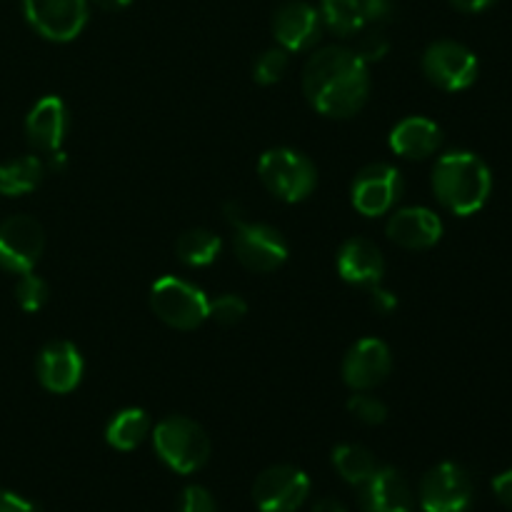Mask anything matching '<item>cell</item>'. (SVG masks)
<instances>
[{"instance_id": "d590c367", "label": "cell", "mask_w": 512, "mask_h": 512, "mask_svg": "<svg viewBox=\"0 0 512 512\" xmlns=\"http://www.w3.org/2000/svg\"><path fill=\"white\" fill-rule=\"evenodd\" d=\"M450 3L458 10H463V13H480V10L490 8L495 0H450Z\"/></svg>"}, {"instance_id": "f1b7e54d", "label": "cell", "mask_w": 512, "mask_h": 512, "mask_svg": "<svg viewBox=\"0 0 512 512\" xmlns=\"http://www.w3.org/2000/svg\"><path fill=\"white\" fill-rule=\"evenodd\" d=\"M245 315H248V303H245L240 295L225 293L218 295L215 300H210L208 318L215 320L218 325H223V328H233V325H238Z\"/></svg>"}, {"instance_id": "e575fe53", "label": "cell", "mask_w": 512, "mask_h": 512, "mask_svg": "<svg viewBox=\"0 0 512 512\" xmlns=\"http://www.w3.org/2000/svg\"><path fill=\"white\" fill-rule=\"evenodd\" d=\"M493 493L500 503L512 508V470H505L493 480Z\"/></svg>"}, {"instance_id": "74e56055", "label": "cell", "mask_w": 512, "mask_h": 512, "mask_svg": "<svg viewBox=\"0 0 512 512\" xmlns=\"http://www.w3.org/2000/svg\"><path fill=\"white\" fill-rule=\"evenodd\" d=\"M93 3L103 10H123V8H128L133 0H93Z\"/></svg>"}, {"instance_id": "277c9868", "label": "cell", "mask_w": 512, "mask_h": 512, "mask_svg": "<svg viewBox=\"0 0 512 512\" xmlns=\"http://www.w3.org/2000/svg\"><path fill=\"white\" fill-rule=\"evenodd\" d=\"M260 183L283 203H300L318 185V170L308 155L293 148H273L260 155Z\"/></svg>"}, {"instance_id": "ac0fdd59", "label": "cell", "mask_w": 512, "mask_h": 512, "mask_svg": "<svg viewBox=\"0 0 512 512\" xmlns=\"http://www.w3.org/2000/svg\"><path fill=\"white\" fill-rule=\"evenodd\" d=\"M360 508L365 512H405L413 508V490L395 468H378L360 485Z\"/></svg>"}, {"instance_id": "7402d4cb", "label": "cell", "mask_w": 512, "mask_h": 512, "mask_svg": "<svg viewBox=\"0 0 512 512\" xmlns=\"http://www.w3.org/2000/svg\"><path fill=\"white\" fill-rule=\"evenodd\" d=\"M150 418L145 410L140 408H125L118 415H113V420L105 428V440H108L110 448L115 450H135L145 438L150 435Z\"/></svg>"}, {"instance_id": "e0dca14e", "label": "cell", "mask_w": 512, "mask_h": 512, "mask_svg": "<svg viewBox=\"0 0 512 512\" xmlns=\"http://www.w3.org/2000/svg\"><path fill=\"white\" fill-rule=\"evenodd\" d=\"M388 238L405 250H428L443 238V220L430 208L395 210L388 220Z\"/></svg>"}, {"instance_id": "cb8c5ba5", "label": "cell", "mask_w": 512, "mask_h": 512, "mask_svg": "<svg viewBox=\"0 0 512 512\" xmlns=\"http://www.w3.org/2000/svg\"><path fill=\"white\" fill-rule=\"evenodd\" d=\"M333 465L340 473V478L350 485H363L375 470L380 468L375 455L368 448L355 443H343L333 450Z\"/></svg>"}, {"instance_id": "8d00e7d4", "label": "cell", "mask_w": 512, "mask_h": 512, "mask_svg": "<svg viewBox=\"0 0 512 512\" xmlns=\"http://www.w3.org/2000/svg\"><path fill=\"white\" fill-rule=\"evenodd\" d=\"M313 512H348V508L335 498H320L318 503L313 505Z\"/></svg>"}, {"instance_id": "603a6c76", "label": "cell", "mask_w": 512, "mask_h": 512, "mask_svg": "<svg viewBox=\"0 0 512 512\" xmlns=\"http://www.w3.org/2000/svg\"><path fill=\"white\" fill-rule=\"evenodd\" d=\"M220 250H223V240L208 228L185 230L175 243V255L188 268H205V265L215 263Z\"/></svg>"}, {"instance_id": "836d02e7", "label": "cell", "mask_w": 512, "mask_h": 512, "mask_svg": "<svg viewBox=\"0 0 512 512\" xmlns=\"http://www.w3.org/2000/svg\"><path fill=\"white\" fill-rule=\"evenodd\" d=\"M0 512H35V505L20 495L0 490Z\"/></svg>"}, {"instance_id": "1f68e13d", "label": "cell", "mask_w": 512, "mask_h": 512, "mask_svg": "<svg viewBox=\"0 0 512 512\" xmlns=\"http://www.w3.org/2000/svg\"><path fill=\"white\" fill-rule=\"evenodd\" d=\"M360 10L365 15V23L368 25H383L393 18L395 3L393 0H358Z\"/></svg>"}, {"instance_id": "5bb4252c", "label": "cell", "mask_w": 512, "mask_h": 512, "mask_svg": "<svg viewBox=\"0 0 512 512\" xmlns=\"http://www.w3.org/2000/svg\"><path fill=\"white\" fill-rule=\"evenodd\" d=\"M275 40L288 53H303L320 40L323 33V18L320 10L305 0H288L280 5L273 15Z\"/></svg>"}, {"instance_id": "4fadbf2b", "label": "cell", "mask_w": 512, "mask_h": 512, "mask_svg": "<svg viewBox=\"0 0 512 512\" xmlns=\"http://www.w3.org/2000/svg\"><path fill=\"white\" fill-rule=\"evenodd\" d=\"M390 370H393V355L378 338L358 340L343 360V380L353 393H368L383 385Z\"/></svg>"}, {"instance_id": "44dd1931", "label": "cell", "mask_w": 512, "mask_h": 512, "mask_svg": "<svg viewBox=\"0 0 512 512\" xmlns=\"http://www.w3.org/2000/svg\"><path fill=\"white\" fill-rule=\"evenodd\" d=\"M45 163L38 155H23L8 163H0V195L5 198H20L28 195L43 183Z\"/></svg>"}, {"instance_id": "ba28073f", "label": "cell", "mask_w": 512, "mask_h": 512, "mask_svg": "<svg viewBox=\"0 0 512 512\" xmlns=\"http://www.w3.org/2000/svg\"><path fill=\"white\" fill-rule=\"evenodd\" d=\"M423 512H468L473 505V480L458 463H440L420 480Z\"/></svg>"}, {"instance_id": "3957f363", "label": "cell", "mask_w": 512, "mask_h": 512, "mask_svg": "<svg viewBox=\"0 0 512 512\" xmlns=\"http://www.w3.org/2000/svg\"><path fill=\"white\" fill-rule=\"evenodd\" d=\"M153 445L158 458L180 475L198 473L210 458L208 433L185 415L160 420L153 430Z\"/></svg>"}, {"instance_id": "6da1fadb", "label": "cell", "mask_w": 512, "mask_h": 512, "mask_svg": "<svg viewBox=\"0 0 512 512\" xmlns=\"http://www.w3.org/2000/svg\"><path fill=\"white\" fill-rule=\"evenodd\" d=\"M303 93L325 118H353L368 103V65L355 55L353 48L345 45L318 50L305 63Z\"/></svg>"}, {"instance_id": "8992f818", "label": "cell", "mask_w": 512, "mask_h": 512, "mask_svg": "<svg viewBox=\"0 0 512 512\" xmlns=\"http://www.w3.org/2000/svg\"><path fill=\"white\" fill-rule=\"evenodd\" d=\"M478 55L455 40H438L423 53V73L435 88L458 93L478 80Z\"/></svg>"}, {"instance_id": "d4e9b609", "label": "cell", "mask_w": 512, "mask_h": 512, "mask_svg": "<svg viewBox=\"0 0 512 512\" xmlns=\"http://www.w3.org/2000/svg\"><path fill=\"white\" fill-rule=\"evenodd\" d=\"M320 18L340 38H353L368 25L358 0H320Z\"/></svg>"}, {"instance_id": "5b68a950", "label": "cell", "mask_w": 512, "mask_h": 512, "mask_svg": "<svg viewBox=\"0 0 512 512\" xmlns=\"http://www.w3.org/2000/svg\"><path fill=\"white\" fill-rule=\"evenodd\" d=\"M150 308L175 330H195L208 320L210 300L198 285L175 275H163L150 288Z\"/></svg>"}, {"instance_id": "484cf974", "label": "cell", "mask_w": 512, "mask_h": 512, "mask_svg": "<svg viewBox=\"0 0 512 512\" xmlns=\"http://www.w3.org/2000/svg\"><path fill=\"white\" fill-rule=\"evenodd\" d=\"M288 65H290L288 50H283V48L265 50V53L260 55V58L255 60V65H253L255 83H258V85L280 83V80L285 78V73H288Z\"/></svg>"}, {"instance_id": "83f0119b", "label": "cell", "mask_w": 512, "mask_h": 512, "mask_svg": "<svg viewBox=\"0 0 512 512\" xmlns=\"http://www.w3.org/2000/svg\"><path fill=\"white\" fill-rule=\"evenodd\" d=\"M388 50H390V40L388 35H385L383 25H365V28L358 33L355 55H358L365 65L383 60L385 55H388Z\"/></svg>"}, {"instance_id": "d6a6232c", "label": "cell", "mask_w": 512, "mask_h": 512, "mask_svg": "<svg viewBox=\"0 0 512 512\" xmlns=\"http://www.w3.org/2000/svg\"><path fill=\"white\" fill-rule=\"evenodd\" d=\"M370 305H373L380 315H388L398 308V298H395V293H390V290L373 285V288H370Z\"/></svg>"}, {"instance_id": "f546056e", "label": "cell", "mask_w": 512, "mask_h": 512, "mask_svg": "<svg viewBox=\"0 0 512 512\" xmlns=\"http://www.w3.org/2000/svg\"><path fill=\"white\" fill-rule=\"evenodd\" d=\"M348 413L363 425H383L388 420V408H385L383 400L368 393L350 395Z\"/></svg>"}, {"instance_id": "2e32d148", "label": "cell", "mask_w": 512, "mask_h": 512, "mask_svg": "<svg viewBox=\"0 0 512 512\" xmlns=\"http://www.w3.org/2000/svg\"><path fill=\"white\" fill-rule=\"evenodd\" d=\"M70 115L68 105L58 95H45L38 103L30 108L28 118H25V135L28 143L40 153L50 155L60 150L65 133H68Z\"/></svg>"}, {"instance_id": "9a60e30c", "label": "cell", "mask_w": 512, "mask_h": 512, "mask_svg": "<svg viewBox=\"0 0 512 512\" xmlns=\"http://www.w3.org/2000/svg\"><path fill=\"white\" fill-rule=\"evenodd\" d=\"M83 370V355L68 340H53V343L45 345L38 355V363H35L40 385L55 395H65L78 388L80 380H83Z\"/></svg>"}, {"instance_id": "f35d334b", "label": "cell", "mask_w": 512, "mask_h": 512, "mask_svg": "<svg viewBox=\"0 0 512 512\" xmlns=\"http://www.w3.org/2000/svg\"><path fill=\"white\" fill-rule=\"evenodd\" d=\"M405 512H415V510H413V508H410V510H405Z\"/></svg>"}, {"instance_id": "ffe728a7", "label": "cell", "mask_w": 512, "mask_h": 512, "mask_svg": "<svg viewBox=\"0 0 512 512\" xmlns=\"http://www.w3.org/2000/svg\"><path fill=\"white\" fill-rule=\"evenodd\" d=\"M443 143V130L438 123L423 115H410L403 118L390 130V150L400 158L425 160L438 153Z\"/></svg>"}, {"instance_id": "4316f807", "label": "cell", "mask_w": 512, "mask_h": 512, "mask_svg": "<svg viewBox=\"0 0 512 512\" xmlns=\"http://www.w3.org/2000/svg\"><path fill=\"white\" fill-rule=\"evenodd\" d=\"M48 295V283H45L40 275H35L33 270L20 275L18 285H15V300H18V305L25 313H38V310L48 303Z\"/></svg>"}, {"instance_id": "7c38bea8", "label": "cell", "mask_w": 512, "mask_h": 512, "mask_svg": "<svg viewBox=\"0 0 512 512\" xmlns=\"http://www.w3.org/2000/svg\"><path fill=\"white\" fill-rule=\"evenodd\" d=\"M310 498V478L295 465H273L255 478L253 500L260 512H295Z\"/></svg>"}, {"instance_id": "30bf717a", "label": "cell", "mask_w": 512, "mask_h": 512, "mask_svg": "<svg viewBox=\"0 0 512 512\" xmlns=\"http://www.w3.org/2000/svg\"><path fill=\"white\" fill-rule=\"evenodd\" d=\"M45 250L43 225L30 215H10L0 223V268L23 275L38 265Z\"/></svg>"}, {"instance_id": "9c48e42d", "label": "cell", "mask_w": 512, "mask_h": 512, "mask_svg": "<svg viewBox=\"0 0 512 512\" xmlns=\"http://www.w3.org/2000/svg\"><path fill=\"white\" fill-rule=\"evenodd\" d=\"M25 20L38 35L53 43H68L88 23V0H23Z\"/></svg>"}, {"instance_id": "8fae6325", "label": "cell", "mask_w": 512, "mask_h": 512, "mask_svg": "<svg viewBox=\"0 0 512 512\" xmlns=\"http://www.w3.org/2000/svg\"><path fill=\"white\" fill-rule=\"evenodd\" d=\"M403 195V175L390 163H370L355 175L350 198L355 210L365 218H380L390 213Z\"/></svg>"}, {"instance_id": "4dcf8cb0", "label": "cell", "mask_w": 512, "mask_h": 512, "mask_svg": "<svg viewBox=\"0 0 512 512\" xmlns=\"http://www.w3.org/2000/svg\"><path fill=\"white\" fill-rule=\"evenodd\" d=\"M178 512H218L215 498L200 485H188L180 495V508Z\"/></svg>"}, {"instance_id": "52a82bcc", "label": "cell", "mask_w": 512, "mask_h": 512, "mask_svg": "<svg viewBox=\"0 0 512 512\" xmlns=\"http://www.w3.org/2000/svg\"><path fill=\"white\" fill-rule=\"evenodd\" d=\"M233 228L235 255L250 273H273L288 260V243L273 225L250 223L240 218L238 223H233Z\"/></svg>"}, {"instance_id": "d6986e66", "label": "cell", "mask_w": 512, "mask_h": 512, "mask_svg": "<svg viewBox=\"0 0 512 512\" xmlns=\"http://www.w3.org/2000/svg\"><path fill=\"white\" fill-rule=\"evenodd\" d=\"M338 273L345 283L373 288L385 275V258L378 245L368 238L345 240L338 253Z\"/></svg>"}, {"instance_id": "7a4b0ae2", "label": "cell", "mask_w": 512, "mask_h": 512, "mask_svg": "<svg viewBox=\"0 0 512 512\" xmlns=\"http://www.w3.org/2000/svg\"><path fill=\"white\" fill-rule=\"evenodd\" d=\"M435 198L453 215H473L488 203L493 175L483 158L468 150L445 153L433 168Z\"/></svg>"}]
</instances>
